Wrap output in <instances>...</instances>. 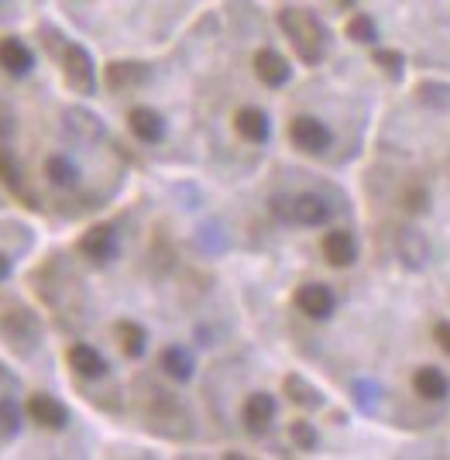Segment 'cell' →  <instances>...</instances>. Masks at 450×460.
<instances>
[{
	"mask_svg": "<svg viewBox=\"0 0 450 460\" xmlns=\"http://www.w3.org/2000/svg\"><path fill=\"white\" fill-rule=\"evenodd\" d=\"M269 210L275 220H282L289 227H323L333 217V207L320 192H282V196L269 199Z\"/></svg>",
	"mask_w": 450,
	"mask_h": 460,
	"instance_id": "cell-1",
	"label": "cell"
},
{
	"mask_svg": "<svg viewBox=\"0 0 450 460\" xmlns=\"http://www.w3.org/2000/svg\"><path fill=\"white\" fill-rule=\"evenodd\" d=\"M278 24H282V31H286L289 45L296 49L299 62L316 66V62L323 58V52H327V39H323L320 21H316L310 11H303V7H286V11L278 14Z\"/></svg>",
	"mask_w": 450,
	"mask_h": 460,
	"instance_id": "cell-2",
	"label": "cell"
},
{
	"mask_svg": "<svg viewBox=\"0 0 450 460\" xmlns=\"http://www.w3.org/2000/svg\"><path fill=\"white\" fill-rule=\"evenodd\" d=\"M286 137H289V145H293L296 152L313 155V158L316 155H327L333 148L331 124L316 114H296L289 120V128H286Z\"/></svg>",
	"mask_w": 450,
	"mask_h": 460,
	"instance_id": "cell-3",
	"label": "cell"
},
{
	"mask_svg": "<svg viewBox=\"0 0 450 460\" xmlns=\"http://www.w3.org/2000/svg\"><path fill=\"white\" fill-rule=\"evenodd\" d=\"M59 62H62V76L69 83V90H76V93L90 96L97 90V69H93V58L90 52L76 45V41H66L59 52Z\"/></svg>",
	"mask_w": 450,
	"mask_h": 460,
	"instance_id": "cell-4",
	"label": "cell"
},
{
	"mask_svg": "<svg viewBox=\"0 0 450 460\" xmlns=\"http://www.w3.org/2000/svg\"><path fill=\"white\" fill-rule=\"evenodd\" d=\"M275 420H278V402H275L272 392H251L244 405H241V426H244V433L248 437H269L272 433Z\"/></svg>",
	"mask_w": 450,
	"mask_h": 460,
	"instance_id": "cell-5",
	"label": "cell"
},
{
	"mask_svg": "<svg viewBox=\"0 0 450 460\" xmlns=\"http://www.w3.org/2000/svg\"><path fill=\"white\" fill-rule=\"evenodd\" d=\"M293 306L296 313H303L306 320H331L337 313V292H333L327 282H303V286L293 292Z\"/></svg>",
	"mask_w": 450,
	"mask_h": 460,
	"instance_id": "cell-6",
	"label": "cell"
},
{
	"mask_svg": "<svg viewBox=\"0 0 450 460\" xmlns=\"http://www.w3.org/2000/svg\"><path fill=\"white\" fill-rule=\"evenodd\" d=\"M410 388L419 402L444 405L450 399V375L440 365H419V367H412Z\"/></svg>",
	"mask_w": 450,
	"mask_h": 460,
	"instance_id": "cell-7",
	"label": "cell"
},
{
	"mask_svg": "<svg viewBox=\"0 0 450 460\" xmlns=\"http://www.w3.org/2000/svg\"><path fill=\"white\" fill-rule=\"evenodd\" d=\"M320 254H323V261L331 265V269H351L354 261H357V254H361V244H357V237H354V230L348 227H333L327 230L323 237H320Z\"/></svg>",
	"mask_w": 450,
	"mask_h": 460,
	"instance_id": "cell-8",
	"label": "cell"
},
{
	"mask_svg": "<svg viewBox=\"0 0 450 460\" xmlns=\"http://www.w3.org/2000/svg\"><path fill=\"white\" fill-rule=\"evenodd\" d=\"M79 254L90 258L93 265H110L120 254V237L114 227L100 224V227H90L83 237H79Z\"/></svg>",
	"mask_w": 450,
	"mask_h": 460,
	"instance_id": "cell-9",
	"label": "cell"
},
{
	"mask_svg": "<svg viewBox=\"0 0 450 460\" xmlns=\"http://www.w3.org/2000/svg\"><path fill=\"white\" fill-rule=\"evenodd\" d=\"M28 416L31 422H39L41 429H52V433H59L69 426V405L62 402L59 395H49V392H35V395H28Z\"/></svg>",
	"mask_w": 450,
	"mask_h": 460,
	"instance_id": "cell-10",
	"label": "cell"
},
{
	"mask_svg": "<svg viewBox=\"0 0 450 460\" xmlns=\"http://www.w3.org/2000/svg\"><path fill=\"white\" fill-rule=\"evenodd\" d=\"M251 69H255L258 83L269 86V90H282L293 79L289 58L282 56V52H275V49H258L255 58H251Z\"/></svg>",
	"mask_w": 450,
	"mask_h": 460,
	"instance_id": "cell-11",
	"label": "cell"
},
{
	"mask_svg": "<svg viewBox=\"0 0 450 460\" xmlns=\"http://www.w3.org/2000/svg\"><path fill=\"white\" fill-rule=\"evenodd\" d=\"M66 365L73 367V375L83 378V382H100V378H107V358L100 354L93 344H69L66 350Z\"/></svg>",
	"mask_w": 450,
	"mask_h": 460,
	"instance_id": "cell-12",
	"label": "cell"
},
{
	"mask_svg": "<svg viewBox=\"0 0 450 460\" xmlns=\"http://www.w3.org/2000/svg\"><path fill=\"white\" fill-rule=\"evenodd\" d=\"M128 131L141 141V145H162L169 135L165 117L158 114L155 107H131L128 111Z\"/></svg>",
	"mask_w": 450,
	"mask_h": 460,
	"instance_id": "cell-13",
	"label": "cell"
},
{
	"mask_svg": "<svg viewBox=\"0 0 450 460\" xmlns=\"http://www.w3.org/2000/svg\"><path fill=\"white\" fill-rule=\"evenodd\" d=\"M234 135L248 145H265L272 137V117L261 107H241L234 114Z\"/></svg>",
	"mask_w": 450,
	"mask_h": 460,
	"instance_id": "cell-14",
	"label": "cell"
},
{
	"mask_svg": "<svg viewBox=\"0 0 450 460\" xmlns=\"http://www.w3.org/2000/svg\"><path fill=\"white\" fill-rule=\"evenodd\" d=\"M158 371H162L169 382L186 385L196 375V358L182 344H169V347H162V354H158Z\"/></svg>",
	"mask_w": 450,
	"mask_h": 460,
	"instance_id": "cell-15",
	"label": "cell"
},
{
	"mask_svg": "<svg viewBox=\"0 0 450 460\" xmlns=\"http://www.w3.org/2000/svg\"><path fill=\"white\" fill-rule=\"evenodd\" d=\"M0 69L14 79L28 76V73L35 69V52H31V45L14 39V35L0 41Z\"/></svg>",
	"mask_w": 450,
	"mask_h": 460,
	"instance_id": "cell-16",
	"label": "cell"
},
{
	"mask_svg": "<svg viewBox=\"0 0 450 460\" xmlns=\"http://www.w3.org/2000/svg\"><path fill=\"white\" fill-rule=\"evenodd\" d=\"M41 172H45V182L56 186V190H76L79 186V165L62 152L49 155L45 165H41Z\"/></svg>",
	"mask_w": 450,
	"mask_h": 460,
	"instance_id": "cell-17",
	"label": "cell"
},
{
	"mask_svg": "<svg viewBox=\"0 0 450 460\" xmlns=\"http://www.w3.org/2000/svg\"><path fill=\"white\" fill-rule=\"evenodd\" d=\"M114 337H118V347L124 358H145V350H148V330L137 323V320H118L114 323Z\"/></svg>",
	"mask_w": 450,
	"mask_h": 460,
	"instance_id": "cell-18",
	"label": "cell"
},
{
	"mask_svg": "<svg viewBox=\"0 0 450 460\" xmlns=\"http://www.w3.org/2000/svg\"><path fill=\"white\" fill-rule=\"evenodd\" d=\"M145 66H137V62H114L110 69H107V86L120 93V90H131V86H141L145 83Z\"/></svg>",
	"mask_w": 450,
	"mask_h": 460,
	"instance_id": "cell-19",
	"label": "cell"
},
{
	"mask_svg": "<svg viewBox=\"0 0 450 460\" xmlns=\"http://www.w3.org/2000/svg\"><path fill=\"white\" fill-rule=\"evenodd\" d=\"M399 207L410 213V217H423L430 213V190L423 182H410L406 190L399 192Z\"/></svg>",
	"mask_w": 450,
	"mask_h": 460,
	"instance_id": "cell-20",
	"label": "cell"
},
{
	"mask_svg": "<svg viewBox=\"0 0 450 460\" xmlns=\"http://www.w3.org/2000/svg\"><path fill=\"white\" fill-rule=\"evenodd\" d=\"M286 392H289V399H293L296 405H303V409H320V405H323V395H320L306 378H299V375H289V378H286Z\"/></svg>",
	"mask_w": 450,
	"mask_h": 460,
	"instance_id": "cell-21",
	"label": "cell"
},
{
	"mask_svg": "<svg viewBox=\"0 0 450 460\" xmlns=\"http://www.w3.org/2000/svg\"><path fill=\"white\" fill-rule=\"evenodd\" d=\"M18 433H21V405L11 395H4L0 399V440L11 443Z\"/></svg>",
	"mask_w": 450,
	"mask_h": 460,
	"instance_id": "cell-22",
	"label": "cell"
},
{
	"mask_svg": "<svg viewBox=\"0 0 450 460\" xmlns=\"http://www.w3.org/2000/svg\"><path fill=\"white\" fill-rule=\"evenodd\" d=\"M344 31H348V39L357 41V45H375L378 41V28H375V21L368 14H351L348 24H344Z\"/></svg>",
	"mask_w": 450,
	"mask_h": 460,
	"instance_id": "cell-23",
	"label": "cell"
},
{
	"mask_svg": "<svg viewBox=\"0 0 450 460\" xmlns=\"http://www.w3.org/2000/svg\"><path fill=\"white\" fill-rule=\"evenodd\" d=\"M289 443L296 450H316L320 433H316V426L310 420H293L289 422Z\"/></svg>",
	"mask_w": 450,
	"mask_h": 460,
	"instance_id": "cell-24",
	"label": "cell"
},
{
	"mask_svg": "<svg viewBox=\"0 0 450 460\" xmlns=\"http://www.w3.org/2000/svg\"><path fill=\"white\" fill-rule=\"evenodd\" d=\"M433 344H437V350L444 358H450V320H437L433 323Z\"/></svg>",
	"mask_w": 450,
	"mask_h": 460,
	"instance_id": "cell-25",
	"label": "cell"
},
{
	"mask_svg": "<svg viewBox=\"0 0 450 460\" xmlns=\"http://www.w3.org/2000/svg\"><path fill=\"white\" fill-rule=\"evenodd\" d=\"M375 62H382L392 76L399 73V56H395V52H375Z\"/></svg>",
	"mask_w": 450,
	"mask_h": 460,
	"instance_id": "cell-26",
	"label": "cell"
},
{
	"mask_svg": "<svg viewBox=\"0 0 450 460\" xmlns=\"http://www.w3.org/2000/svg\"><path fill=\"white\" fill-rule=\"evenodd\" d=\"M11 269H14V265H11V258L0 251V282H7V279H11Z\"/></svg>",
	"mask_w": 450,
	"mask_h": 460,
	"instance_id": "cell-27",
	"label": "cell"
}]
</instances>
